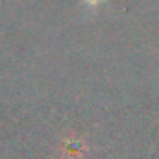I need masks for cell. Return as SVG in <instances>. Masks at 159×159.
<instances>
[{"label":"cell","instance_id":"obj_1","mask_svg":"<svg viewBox=\"0 0 159 159\" xmlns=\"http://www.w3.org/2000/svg\"><path fill=\"white\" fill-rule=\"evenodd\" d=\"M85 2H89V4H93V6H96L98 2H102V0H85Z\"/></svg>","mask_w":159,"mask_h":159}]
</instances>
